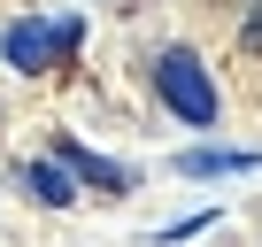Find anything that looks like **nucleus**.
Instances as JSON below:
<instances>
[{"label": "nucleus", "instance_id": "1", "mask_svg": "<svg viewBox=\"0 0 262 247\" xmlns=\"http://www.w3.org/2000/svg\"><path fill=\"white\" fill-rule=\"evenodd\" d=\"M155 93L178 123H216V77L201 70L193 47H162L155 54Z\"/></svg>", "mask_w": 262, "mask_h": 247}, {"label": "nucleus", "instance_id": "2", "mask_svg": "<svg viewBox=\"0 0 262 247\" xmlns=\"http://www.w3.org/2000/svg\"><path fill=\"white\" fill-rule=\"evenodd\" d=\"M77 39H85V24H77V16H62V24L24 16V24H8V31H0V54H8L16 70H54L62 54H77Z\"/></svg>", "mask_w": 262, "mask_h": 247}, {"label": "nucleus", "instance_id": "3", "mask_svg": "<svg viewBox=\"0 0 262 247\" xmlns=\"http://www.w3.org/2000/svg\"><path fill=\"white\" fill-rule=\"evenodd\" d=\"M54 162L70 170V186H100V193H131V170H123V162H108V155H93V147H77V139H62V147H54Z\"/></svg>", "mask_w": 262, "mask_h": 247}, {"label": "nucleus", "instance_id": "4", "mask_svg": "<svg viewBox=\"0 0 262 247\" xmlns=\"http://www.w3.org/2000/svg\"><path fill=\"white\" fill-rule=\"evenodd\" d=\"M178 170H185V178H231V170H262V155H239V147H185Z\"/></svg>", "mask_w": 262, "mask_h": 247}, {"label": "nucleus", "instance_id": "5", "mask_svg": "<svg viewBox=\"0 0 262 247\" xmlns=\"http://www.w3.org/2000/svg\"><path fill=\"white\" fill-rule=\"evenodd\" d=\"M16 178H24V193H31V201H47V209H70V201H77V186H70V170H62V162H24Z\"/></svg>", "mask_w": 262, "mask_h": 247}, {"label": "nucleus", "instance_id": "6", "mask_svg": "<svg viewBox=\"0 0 262 247\" xmlns=\"http://www.w3.org/2000/svg\"><path fill=\"white\" fill-rule=\"evenodd\" d=\"M247 47H262V16H254V24H247Z\"/></svg>", "mask_w": 262, "mask_h": 247}]
</instances>
